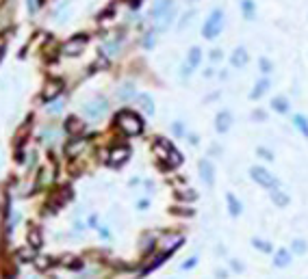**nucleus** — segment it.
<instances>
[{
    "instance_id": "obj_1",
    "label": "nucleus",
    "mask_w": 308,
    "mask_h": 279,
    "mask_svg": "<svg viewBox=\"0 0 308 279\" xmlns=\"http://www.w3.org/2000/svg\"><path fill=\"white\" fill-rule=\"evenodd\" d=\"M150 16L156 20V29L163 31L167 29V24L171 22V17H174V2L171 0H156L150 11Z\"/></svg>"
},
{
    "instance_id": "obj_12",
    "label": "nucleus",
    "mask_w": 308,
    "mask_h": 279,
    "mask_svg": "<svg viewBox=\"0 0 308 279\" xmlns=\"http://www.w3.org/2000/svg\"><path fill=\"white\" fill-rule=\"evenodd\" d=\"M26 238H29V245H31L33 249H39L41 245H44V238H41L39 227H35V225L29 227V232H26Z\"/></svg>"
},
{
    "instance_id": "obj_37",
    "label": "nucleus",
    "mask_w": 308,
    "mask_h": 279,
    "mask_svg": "<svg viewBox=\"0 0 308 279\" xmlns=\"http://www.w3.org/2000/svg\"><path fill=\"white\" fill-rule=\"evenodd\" d=\"M222 59V50H213L211 52V61H219Z\"/></svg>"
},
{
    "instance_id": "obj_6",
    "label": "nucleus",
    "mask_w": 308,
    "mask_h": 279,
    "mask_svg": "<svg viewBox=\"0 0 308 279\" xmlns=\"http://www.w3.org/2000/svg\"><path fill=\"white\" fill-rule=\"evenodd\" d=\"M85 46H87V35H74L72 39H68L61 46V54H65V57H76V54H81L85 50Z\"/></svg>"
},
{
    "instance_id": "obj_31",
    "label": "nucleus",
    "mask_w": 308,
    "mask_h": 279,
    "mask_svg": "<svg viewBox=\"0 0 308 279\" xmlns=\"http://www.w3.org/2000/svg\"><path fill=\"white\" fill-rule=\"evenodd\" d=\"M230 268H232V271H237V273H243L245 271V266L241 264V260H235V258L230 260Z\"/></svg>"
},
{
    "instance_id": "obj_14",
    "label": "nucleus",
    "mask_w": 308,
    "mask_h": 279,
    "mask_svg": "<svg viewBox=\"0 0 308 279\" xmlns=\"http://www.w3.org/2000/svg\"><path fill=\"white\" fill-rule=\"evenodd\" d=\"M247 61H250V57H247L245 48H237L235 52H232V57H230V63L235 65V67H245Z\"/></svg>"
},
{
    "instance_id": "obj_9",
    "label": "nucleus",
    "mask_w": 308,
    "mask_h": 279,
    "mask_svg": "<svg viewBox=\"0 0 308 279\" xmlns=\"http://www.w3.org/2000/svg\"><path fill=\"white\" fill-rule=\"evenodd\" d=\"M152 152H154V156H156L158 160H167V156L174 152V147H171L167 141H163V139H156V143L152 145Z\"/></svg>"
},
{
    "instance_id": "obj_13",
    "label": "nucleus",
    "mask_w": 308,
    "mask_h": 279,
    "mask_svg": "<svg viewBox=\"0 0 308 279\" xmlns=\"http://www.w3.org/2000/svg\"><path fill=\"white\" fill-rule=\"evenodd\" d=\"M269 197H272V202L276 203L278 208L289 206V193H284L282 188H272L269 190Z\"/></svg>"
},
{
    "instance_id": "obj_25",
    "label": "nucleus",
    "mask_w": 308,
    "mask_h": 279,
    "mask_svg": "<svg viewBox=\"0 0 308 279\" xmlns=\"http://www.w3.org/2000/svg\"><path fill=\"white\" fill-rule=\"evenodd\" d=\"M139 102H141V108L146 110L148 115H152V113H154V102H152L148 95H139Z\"/></svg>"
},
{
    "instance_id": "obj_8",
    "label": "nucleus",
    "mask_w": 308,
    "mask_h": 279,
    "mask_svg": "<svg viewBox=\"0 0 308 279\" xmlns=\"http://www.w3.org/2000/svg\"><path fill=\"white\" fill-rule=\"evenodd\" d=\"M63 89V80H59V78H52V80H48L46 82V87H44V93H41V97H44L46 102H52L54 97L61 93Z\"/></svg>"
},
{
    "instance_id": "obj_27",
    "label": "nucleus",
    "mask_w": 308,
    "mask_h": 279,
    "mask_svg": "<svg viewBox=\"0 0 308 279\" xmlns=\"http://www.w3.org/2000/svg\"><path fill=\"white\" fill-rule=\"evenodd\" d=\"M178 199H183V202H195L198 193L195 190H183V193H178Z\"/></svg>"
},
{
    "instance_id": "obj_11",
    "label": "nucleus",
    "mask_w": 308,
    "mask_h": 279,
    "mask_svg": "<svg viewBox=\"0 0 308 279\" xmlns=\"http://www.w3.org/2000/svg\"><path fill=\"white\" fill-rule=\"evenodd\" d=\"M274 266L276 268L291 266V253H289V249H278L276 253H274Z\"/></svg>"
},
{
    "instance_id": "obj_10",
    "label": "nucleus",
    "mask_w": 308,
    "mask_h": 279,
    "mask_svg": "<svg viewBox=\"0 0 308 279\" xmlns=\"http://www.w3.org/2000/svg\"><path fill=\"white\" fill-rule=\"evenodd\" d=\"M230 124H232V115L228 110H222V113L215 117V130L217 132H228L230 130Z\"/></svg>"
},
{
    "instance_id": "obj_20",
    "label": "nucleus",
    "mask_w": 308,
    "mask_h": 279,
    "mask_svg": "<svg viewBox=\"0 0 308 279\" xmlns=\"http://www.w3.org/2000/svg\"><path fill=\"white\" fill-rule=\"evenodd\" d=\"M118 97H120L122 102L133 100V97H135V87L130 85V82H126V85H122V87L118 89Z\"/></svg>"
},
{
    "instance_id": "obj_24",
    "label": "nucleus",
    "mask_w": 308,
    "mask_h": 279,
    "mask_svg": "<svg viewBox=\"0 0 308 279\" xmlns=\"http://www.w3.org/2000/svg\"><path fill=\"white\" fill-rule=\"evenodd\" d=\"M293 124H295V128L300 130L304 137H308V119L304 115H295V117H293Z\"/></svg>"
},
{
    "instance_id": "obj_34",
    "label": "nucleus",
    "mask_w": 308,
    "mask_h": 279,
    "mask_svg": "<svg viewBox=\"0 0 308 279\" xmlns=\"http://www.w3.org/2000/svg\"><path fill=\"white\" fill-rule=\"evenodd\" d=\"M260 69H263V74H269L274 69V65L267 61V59H260Z\"/></svg>"
},
{
    "instance_id": "obj_26",
    "label": "nucleus",
    "mask_w": 308,
    "mask_h": 279,
    "mask_svg": "<svg viewBox=\"0 0 308 279\" xmlns=\"http://www.w3.org/2000/svg\"><path fill=\"white\" fill-rule=\"evenodd\" d=\"M180 162H183V156H180V152L174 150V152L170 154V158H167V165H170V167H178Z\"/></svg>"
},
{
    "instance_id": "obj_28",
    "label": "nucleus",
    "mask_w": 308,
    "mask_h": 279,
    "mask_svg": "<svg viewBox=\"0 0 308 279\" xmlns=\"http://www.w3.org/2000/svg\"><path fill=\"white\" fill-rule=\"evenodd\" d=\"M83 145H85V143H83V141H74L72 145H68V150H65V154H68V156H74L78 150H83Z\"/></svg>"
},
{
    "instance_id": "obj_4",
    "label": "nucleus",
    "mask_w": 308,
    "mask_h": 279,
    "mask_svg": "<svg viewBox=\"0 0 308 279\" xmlns=\"http://www.w3.org/2000/svg\"><path fill=\"white\" fill-rule=\"evenodd\" d=\"M250 175H252V180H254L256 184L265 186V188H269V190H272V188H280V180L274 178V175L269 173L267 169H263V167H252Z\"/></svg>"
},
{
    "instance_id": "obj_3",
    "label": "nucleus",
    "mask_w": 308,
    "mask_h": 279,
    "mask_svg": "<svg viewBox=\"0 0 308 279\" xmlns=\"http://www.w3.org/2000/svg\"><path fill=\"white\" fill-rule=\"evenodd\" d=\"M222 26H223V13L219 11V9H215V11L208 16V20L204 22L202 35L206 37V39H215V37L219 35V31H222Z\"/></svg>"
},
{
    "instance_id": "obj_32",
    "label": "nucleus",
    "mask_w": 308,
    "mask_h": 279,
    "mask_svg": "<svg viewBox=\"0 0 308 279\" xmlns=\"http://www.w3.org/2000/svg\"><path fill=\"white\" fill-rule=\"evenodd\" d=\"M17 258H20V260H26V262H29V260L33 258V251H29V247L20 249V251H17Z\"/></svg>"
},
{
    "instance_id": "obj_23",
    "label": "nucleus",
    "mask_w": 308,
    "mask_h": 279,
    "mask_svg": "<svg viewBox=\"0 0 308 279\" xmlns=\"http://www.w3.org/2000/svg\"><path fill=\"white\" fill-rule=\"evenodd\" d=\"M272 108L276 110V113H287V110H289V100H287V97H282V95L274 97V100H272Z\"/></svg>"
},
{
    "instance_id": "obj_18",
    "label": "nucleus",
    "mask_w": 308,
    "mask_h": 279,
    "mask_svg": "<svg viewBox=\"0 0 308 279\" xmlns=\"http://www.w3.org/2000/svg\"><path fill=\"white\" fill-rule=\"evenodd\" d=\"M252 247L258 249L260 253H276L274 251V245L269 240H263V238H252Z\"/></svg>"
},
{
    "instance_id": "obj_33",
    "label": "nucleus",
    "mask_w": 308,
    "mask_h": 279,
    "mask_svg": "<svg viewBox=\"0 0 308 279\" xmlns=\"http://www.w3.org/2000/svg\"><path fill=\"white\" fill-rule=\"evenodd\" d=\"M243 11L247 17H252V11H254V2L252 0H243Z\"/></svg>"
},
{
    "instance_id": "obj_30",
    "label": "nucleus",
    "mask_w": 308,
    "mask_h": 279,
    "mask_svg": "<svg viewBox=\"0 0 308 279\" xmlns=\"http://www.w3.org/2000/svg\"><path fill=\"white\" fill-rule=\"evenodd\" d=\"M171 212H174V215H185V217H193L195 215L191 208H171Z\"/></svg>"
},
{
    "instance_id": "obj_22",
    "label": "nucleus",
    "mask_w": 308,
    "mask_h": 279,
    "mask_svg": "<svg viewBox=\"0 0 308 279\" xmlns=\"http://www.w3.org/2000/svg\"><path fill=\"white\" fill-rule=\"evenodd\" d=\"M267 89H269V80H267V78H263V80L256 82V87H254V91L250 93V97H252V100H258L260 95H265V91H267Z\"/></svg>"
},
{
    "instance_id": "obj_36",
    "label": "nucleus",
    "mask_w": 308,
    "mask_h": 279,
    "mask_svg": "<svg viewBox=\"0 0 308 279\" xmlns=\"http://www.w3.org/2000/svg\"><path fill=\"white\" fill-rule=\"evenodd\" d=\"M215 277H217V279H228V271H223V268H217V271H215Z\"/></svg>"
},
{
    "instance_id": "obj_15",
    "label": "nucleus",
    "mask_w": 308,
    "mask_h": 279,
    "mask_svg": "<svg viewBox=\"0 0 308 279\" xmlns=\"http://www.w3.org/2000/svg\"><path fill=\"white\" fill-rule=\"evenodd\" d=\"M65 130H68V134L76 137V134H81L83 130H85V124H83L78 117H69L68 122H65Z\"/></svg>"
},
{
    "instance_id": "obj_16",
    "label": "nucleus",
    "mask_w": 308,
    "mask_h": 279,
    "mask_svg": "<svg viewBox=\"0 0 308 279\" xmlns=\"http://www.w3.org/2000/svg\"><path fill=\"white\" fill-rule=\"evenodd\" d=\"M226 203H228V212H230V217H239L241 215V202L232 193L226 195Z\"/></svg>"
},
{
    "instance_id": "obj_21",
    "label": "nucleus",
    "mask_w": 308,
    "mask_h": 279,
    "mask_svg": "<svg viewBox=\"0 0 308 279\" xmlns=\"http://www.w3.org/2000/svg\"><path fill=\"white\" fill-rule=\"evenodd\" d=\"M291 253L293 255H304V253H308V243L304 238H295L291 243Z\"/></svg>"
},
{
    "instance_id": "obj_7",
    "label": "nucleus",
    "mask_w": 308,
    "mask_h": 279,
    "mask_svg": "<svg viewBox=\"0 0 308 279\" xmlns=\"http://www.w3.org/2000/svg\"><path fill=\"white\" fill-rule=\"evenodd\" d=\"M198 171H200V178L204 180L206 186L215 184V167H213V162L208 160V158H202V160L198 162Z\"/></svg>"
},
{
    "instance_id": "obj_19",
    "label": "nucleus",
    "mask_w": 308,
    "mask_h": 279,
    "mask_svg": "<svg viewBox=\"0 0 308 279\" xmlns=\"http://www.w3.org/2000/svg\"><path fill=\"white\" fill-rule=\"evenodd\" d=\"M128 147H115L113 152H111V162H113V165H122V162L126 160V158H128Z\"/></svg>"
},
{
    "instance_id": "obj_2",
    "label": "nucleus",
    "mask_w": 308,
    "mask_h": 279,
    "mask_svg": "<svg viewBox=\"0 0 308 279\" xmlns=\"http://www.w3.org/2000/svg\"><path fill=\"white\" fill-rule=\"evenodd\" d=\"M118 125L122 128V132L126 134H139L143 130V124L141 119H139V115H135L133 110H122V113L118 115Z\"/></svg>"
},
{
    "instance_id": "obj_29",
    "label": "nucleus",
    "mask_w": 308,
    "mask_h": 279,
    "mask_svg": "<svg viewBox=\"0 0 308 279\" xmlns=\"http://www.w3.org/2000/svg\"><path fill=\"white\" fill-rule=\"evenodd\" d=\"M195 266H198V258H195V255H193V258H189L187 262L180 264V268H183V271H191V268H195Z\"/></svg>"
},
{
    "instance_id": "obj_5",
    "label": "nucleus",
    "mask_w": 308,
    "mask_h": 279,
    "mask_svg": "<svg viewBox=\"0 0 308 279\" xmlns=\"http://www.w3.org/2000/svg\"><path fill=\"white\" fill-rule=\"evenodd\" d=\"M106 110H109V106H106L104 97H93L91 102H87V104L83 106V113L89 119H102L106 115Z\"/></svg>"
},
{
    "instance_id": "obj_17",
    "label": "nucleus",
    "mask_w": 308,
    "mask_h": 279,
    "mask_svg": "<svg viewBox=\"0 0 308 279\" xmlns=\"http://www.w3.org/2000/svg\"><path fill=\"white\" fill-rule=\"evenodd\" d=\"M200 61H202V50H200V48H191L189 50V57H187V67H189V69L198 67Z\"/></svg>"
},
{
    "instance_id": "obj_35",
    "label": "nucleus",
    "mask_w": 308,
    "mask_h": 279,
    "mask_svg": "<svg viewBox=\"0 0 308 279\" xmlns=\"http://www.w3.org/2000/svg\"><path fill=\"white\" fill-rule=\"evenodd\" d=\"M256 152H258V156H263L265 160H274V154H272V152H269V150H265V147H258V150H256Z\"/></svg>"
}]
</instances>
